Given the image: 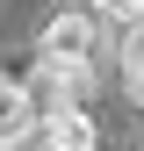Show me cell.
Listing matches in <instances>:
<instances>
[{
  "label": "cell",
  "mask_w": 144,
  "mask_h": 151,
  "mask_svg": "<svg viewBox=\"0 0 144 151\" xmlns=\"http://www.w3.org/2000/svg\"><path fill=\"white\" fill-rule=\"evenodd\" d=\"M43 144H58V151H94L101 144V129H94V115H86V101H50V115L43 122H29Z\"/></svg>",
  "instance_id": "cell-1"
},
{
  "label": "cell",
  "mask_w": 144,
  "mask_h": 151,
  "mask_svg": "<svg viewBox=\"0 0 144 151\" xmlns=\"http://www.w3.org/2000/svg\"><path fill=\"white\" fill-rule=\"evenodd\" d=\"M29 93H50V101H86V93H94V58H36Z\"/></svg>",
  "instance_id": "cell-3"
},
{
  "label": "cell",
  "mask_w": 144,
  "mask_h": 151,
  "mask_svg": "<svg viewBox=\"0 0 144 151\" xmlns=\"http://www.w3.org/2000/svg\"><path fill=\"white\" fill-rule=\"evenodd\" d=\"M29 122H36V93H29V79H7V72H0V144H22Z\"/></svg>",
  "instance_id": "cell-4"
},
{
  "label": "cell",
  "mask_w": 144,
  "mask_h": 151,
  "mask_svg": "<svg viewBox=\"0 0 144 151\" xmlns=\"http://www.w3.org/2000/svg\"><path fill=\"white\" fill-rule=\"evenodd\" d=\"M94 14H108V22H122V29H137V0H86Z\"/></svg>",
  "instance_id": "cell-5"
},
{
  "label": "cell",
  "mask_w": 144,
  "mask_h": 151,
  "mask_svg": "<svg viewBox=\"0 0 144 151\" xmlns=\"http://www.w3.org/2000/svg\"><path fill=\"white\" fill-rule=\"evenodd\" d=\"M101 29H94V7H65L43 22V58H94Z\"/></svg>",
  "instance_id": "cell-2"
}]
</instances>
